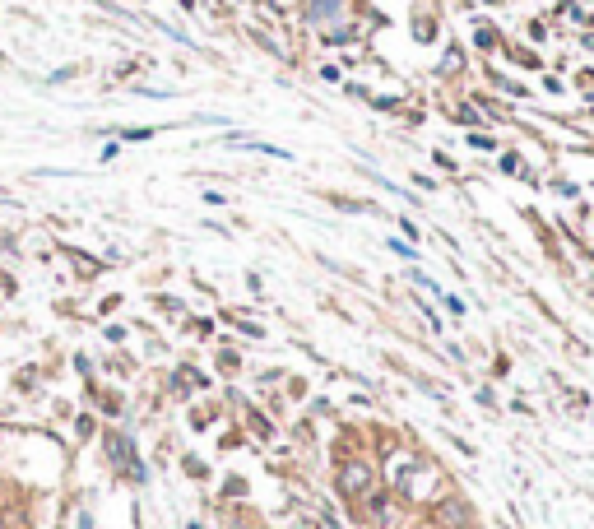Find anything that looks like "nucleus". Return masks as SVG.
<instances>
[{"label":"nucleus","instance_id":"obj_1","mask_svg":"<svg viewBox=\"0 0 594 529\" xmlns=\"http://www.w3.org/2000/svg\"><path fill=\"white\" fill-rule=\"evenodd\" d=\"M339 483H344V492H353V497H362L371 487V469L367 464H348L344 469V478H339Z\"/></svg>","mask_w":594,"mask_h":529}]
</instances>
